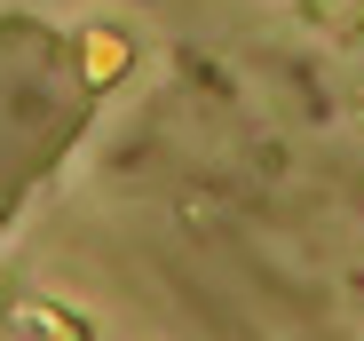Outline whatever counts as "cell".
<instances>
[{
	"instance_id": "cell-1",
	"label": "cell",
	"mask_w": 364,
	"mask_h": 341,
	"mask_svg": "<svg viewBox=\"0 0 364 341\" xmlns=\"http://www.w3.org/2000/svg\"><path fill=\"white\" fill-rule=\"evenodd\" d=\"M80 111H87V95H80L72 56L32 24H9L0 32V214L80 135Z\"/></svg>"
}]
</instances>
